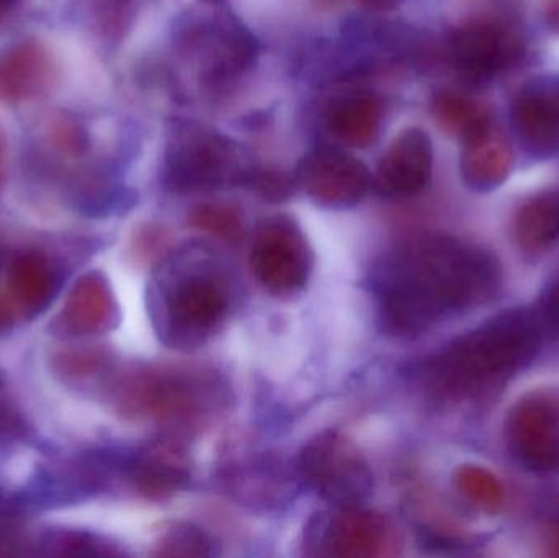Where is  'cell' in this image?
<instances>
[{
	"label": "cell",
	"instance_id": "cell-1",
	"mask_svg": "<svg viewBox=\"0 0 559 558\" xmlns=\"http://www.w3.org/2000/svg\"><path fill=\"white\" fill-rule=\"evenodd\" d=\"M499 281L498 264L481 249L445 236L413 239L374 269L378 324L388 336H420L442 318L495 297Z\"/></svg>",
	"mask_w": 559,
	"mask_h": 558
},
{
	"label": "cell",
	"instance_id": "cell-2",
	"mask_svg": "<svg viewBox=\"0 0 559 558\" xmlns=\"http://www.w3.org/2000/svg\"><path fill=\"white\" fill-rule=\"evenodd\" d=\"M151 320L166 346L195 351L228 321L235 304L231 275L202 246H187L160 262L151 281Z\"/></svg>",
	"mask_w": 559,
	"mask_h": 558
},
{
	"label": "cell",
	"instance_id": "cell-3",
	"mask_svg": "<svg viewBox=\"0 0 559 558\" xmlns=\"http://www.w3.org/2000/svg\"><path fill=\"white\" fill-rule=\"evenodd\" d=\"M540 340V324L534 314L511 311L453 341L427 364V370L442 389H468L531 363Z\"/></svg>",
	"mask_w": 559,
	"mask_h": 558
},
{
	"label": "cell",
	"instance_id": "cell-4",
	"mask_svg": "<svg viewBox=\"0 0 559 558\" xmlns=\"http://www.w3.org/2000/svg\"><path fill=\"white\" fill-rule=\"evenodd\" d=\"M296 475L329 507H357L373 494V472L367 459L350 439L331 429L302 446Z\"/></svg>",
	"mask_w": 559,
	"mask_h": 558
},
{
	"label": "cell",
	"instance_id": "cell-5",
	"mask_svg": "<svg viewBox=\"0 0 559 558\" xmlns=\"http://www.w3.org/2000/svg\"><path fill=\"white\" fill-rule=\"evenodd\" d=\"M241 163L229 138L186 124L173 134L164 161V186L174 193L210 192L241 179Z\"/></svg>",
	"mask_w": 559,
	"mask_h": 558
},
{
	"label": "cell",
	"instance_id": "cell-6",
	"mask_svg": "<svg viewBox=\"0 0 559 558\" xmlns=\"http://www.w3.org/2000/svg\"><path fill=\"white\" fill-rule=\"evenodd\" d=\"M314 254L305 233L288 216H271L255 228L251 269L255 281L277 298H292L308 285Z\"/></svg>",
	"mask_w": 559,
	"mask_h": 558
},
{
	"label": "cell",
	"instance_id": "cell-7",
	"mask_svg": "<svg viewBox=\"0 0 559 558\" xmlns=\"http://www.w3.org/2000/svg\"><path fill=\"white\" fill-rule=\"evenodd\" d=\"M391 544L390 521L361 504L318 511L302 533V549L309 557H381L386 556Z\"/></svg>",
	"mask_w": 559,
	"mask_h": 558
},
{
	"label": "cell",
	"instance_id": "cell-8",
	"mask_svg": "<svg viewBox=\"0 0 559 558\" xmlns=\"http://www.w3.org/2000/svg\"><path fill=\"white\" fill-rule=\"evenodd\" d=\"M296 187L329 209H348L361 202L371 186L370 170L337 147L309 151L296 167Z\"/></svg>",
	"mask_w": 559,
	"mask_h": 558
},
{
	"label": "cell",
	"instance_id": "cell-9",
	"mask_svg": "<svg viewBox=\"0 0 559 558\" xmlns=\"http://www.w3.org/2000/svg\"><path fill=\"white\" fill-rule=\"evenodd\" d=\"M215 383L192 370H156L134 383V406L169 422H193L212 406Z\"/></svg>",
	"mask_w": 559,
	"mask_h": 558
},
{
	"label": "cell",
	"instance_id": "cell-10",
	"mask_svg": "<svg viewBox=\"0 0 559 558\" xmlns=\"http://www.w3.org/2000/svg\"><path fill=\"white\" fill-rule=\"evenodd\" d=\"M506 441L519 464L535 472L559 467V400L532 395L512 409Z\"/></svg>",
	"mask_w": 559,
	"mask_h": 558
},
{
	"label": "cell",
	"instance_id": "cell-11",
	"mask_svg": "<svg viewBox=\"0 0 559 558\" xmlns=\"http://www.w3.org/2000/svg\"><path fill=\"white\" fill-rule=\"evenodd\" d=\"M432 161V143L426 131L407 128L378 163L374 186L386 197L417 195L429 183Z\"/></svg>",
	"mask_w": 559,
	"mask_h": 558
},
{
	"label": "cell",
	"instance_id": "cell-12",
	"mask_svg": "<svg viewBox=\"0 0 559 558\" xmlns=\"http://www.w3.org/2000/svg\"><path fill=\"white\" fill-rule=\"evenodd\" d=\"M521 39L504 26L473 22L456 29L452 56L463 71L473 75H492L518 61Z\"/></svg>",
	"mask_w": 559,
	"mask_h": 558
},
{
	"label": "cell",
	"instance_id": "cell-13",
	"mask_svg": "<svg viewBox=\"0 0 559 558\" xmlns=\"http://www.w3.org/2000/svg\"><path fill=\"white\" fill-rule=\"evenodd\" d=\"M134 487L153 500H164L186 490L192 480L189 458L179 442L159 441L130 462Z\"/></svg>",
	"mask_w": 559,
	"mask_h": 558
},
{
	"label": "cell",
	"instance_id": "cell-14",
	"mask_svg": "<svg viewBox=\"0 0 559 558\" xmlns=\"http://www.w3.org/2000/svg\"><path fill=\"white\" fill-rule=\"evenodd\" d=\"M329 131L352 147H367L377 140L381 123V104L374 95L354 92L335 98L325 115Z\"/></svg>",
	"mask_w": 559,
	"mask_h": 558
},
{
	"label": "cell",
	"instance_id": "cell-15",
	"mask_svg": "<svg viewBox=\"0 0 559 558\" xmlns=\"http://www.w3.org/2000/svg\"><path fill=\"white\" fill-rule=\"evenodd\" d=\"M511 150L504 138L489 128L473 140L465 141L462 174L473 189L488 190L499 186L511 170Z\"/></svg>",
	"mask_w": 559,
	"mask_h": 558
},
{
	"label": "cell",
	"instance_id": "cell-16",
	"mask_svg": "<svg viewBox=\"0 0 559 558\" xmlns=\"http://www.w3.org/2000/svg\"><path fill=\"white\" fill-rule=\"evenodd\" d=\"M515 235L525 252L537 254L559 239V197L542 193L524 203L518 219Z\"/></svg>",
	"mask_w": 559,
	"mask_h": 558
},
{
	"label": "cell",
	"instance_id": "cell-17",
	"mask_svg": "<svg viewBox=\"0 0 559 558\" xmlns=\"http://www.w3.org/2000/svg\"><path fill=\"white\" fill-rule=\"evenodd\" d=\"M114 314V298L104 278L98 275L82 278L68 305L71 327L81 333H97L110 327Z\"/></svg>",
	"mask_w": 559,
	"mask_h": 558
},
{
	"label": "cell",
	"instance_id": "cell-18",
	"mask_svg": "<svg viewBox=\"0 0 559 558\" xmlns=\"http://www.w3.org/2000/svg\"><path fill=\"white\" fill-rule=\"evenodd\" d=\"M514 124L532 146H557L559 143V100L545 95H522L515 102Z\"/></svg>",
	"mask_w": 559,
	"mask_h": 558
},
{
	"label": "cell",
	"instance_id": "cell-19",
	"mask_svg": "<svg viewBox=\"0 0 559 558\" xmlns=\"http://www.w3.org/2000/svg\"><path fill=\"white\" fill-rule=\"evenodd\" d=\"M45 55L35 46H23L0 64V92L7 97H26L39 91L46 81Z\"/></svg>",
	"mask_w": 559,
	"mask_h": 558
},
{
	"label": "cell",
	"instance_id": "cell-20",
	"mask_svg": "<svg viewBox=\"0 0 559 558\" xmlns=\"http://www.w3.org/2000/svg\"><path fill=\"white\" fill-rule=\"evenodd\" d=\"M433 114L439 123L463 141L473 140L491 128L481 105L453 92H442L433 98Z\"/></svg>",
	"mask_w": 559,
	"mask_h": 558
},
{
	"label": "cell",
	"instance_id": "cell-21",
	"mask_svg": "<svg viewBox=\"0 0 559 558\" xmlns=\"http://www.w3.org/2000/svg\"><path fill=\"white\" fill-rule=\"evenodd\" d=\"M52 272L38 256H23L13 262L10 271V292L26 310L45 307L52 295Z\"/></svg>",
	"mask_w": 559,
	"mask_h": 558
},
{
	"label": "cell",
	"instance_id": "cell-22",
	"mask_svg": "<svg viewBox=\"0 0 559 558\" xmlns=\"http://www.w3.org/2000/svg\"><path fill=\"white\" fill-rule=\"evenodd\" d=\"M189 225L233 246L245 238L241 213L226 203H202L195 206L189 213Z\"/></svg>",
	"mask_w": 559,
	"mask_h": 558
},
{
	"label": "cell",
	"instance_id": "cell-23",
	"mask_svg": "<svg viewBox=\"0 0 559 558\" xmlns=\"http://www.w3.org/2000/svg\"><path fill=\"white\" fill-rule=\"evenodd\" d=\"M157 556L163 557H213L216 544L213 537L199 526L187 523L170 524L169 530L157 541Z\"/></svg>",
	"mask_w": 559,
	"mask_h": 558
},
{
	"label": "cell",
	"instance_id": "cell-24",
	"mask_svg": "<svg viewBox=\"0 0 559 558\" xmlns=\"http://www.w3.org/2000/svg\"><path fill=\"white\" fill-rule=\"evenodd\" d=\"M455 480L459 490L485 510H496L502 503L501 485L485 468L466 465L456 472Z\"/></svg>",
	"mask_w": 559,
	"mask_h": 558
},
{
	"label": "cell",
	"instance_id": "cell-25",
	"mask_svg": "<svg viewBox=\"0 0 559 558\" xmlns=\"http://www.w3.org/2000/svg\"><path fill=\"white\" fill-rule=\"evenodd\" d=\"M238 183L248 187L251 192L267 202H283V200L289 199L296 186L295 179L280 170L269 169V167L242 170Z\"/></svg>",
	"mask_w": 559,
	"mask_h": 558
},
{
	"label": "cell",
	"instance_id": "cell-26",
	"mask_svg": "<svg viewBox=\"0 0 559 558\" xmlns=\"http://www.w3.org/2000/svg\"><path fill=\"white\" fill-rule=\"evenodd\" d=\"M547 317L548 320L551 321V324L557 327L559 330V285L554 292H551L550 297H548Z\"/></svg>",
	"mask_w": 559,
	"mask_h": 558
},
{
	"label": "cell",
	"instance_id": "cell-27",
	"mask_svg": "<svg viewBox=\"0 0 559 558\" xmlns=\"http://www.w3.org/2000/svg\"><path fill=\"white\" fill-rule=\"evenodd\" d=\"M548 16H550V22L555 26H559V0L548 2Z\"/></svg>",
	"mask_w": 559,
	"mask_h": 558
},
{
	"label": "cell",
	"instance_id": "cell-28",
	"mask_svg": "<svg viewBox=\"0 0 559 558\" xmlns=\"http://www.w3.org/2000/svg\"><path fill=\"white\" fill-rule=\"evenodd\" d=\"M361 2L368 3L371 7H378V9H388V7L396 3L397 0H361Z\"/></svg>",
	"mask_w": 559,
	"mask_h": 558
},
{
	"label": "cell",
	"instance_id": "cell-29",
	"mask_svg": "<svg viewBox=\"0 0 559 558\" xmlns=\"http://www.w3.org/2000/svg\"><path fill=\"white\" fill-rule=\"evenodd\" d=\"M205 2H210V3H218L219 0H205Z\"/></svg>",
	"mask_w": 559,
	"mask_h": 558
},
{
	"label": "cell",
	"instance_id": "cell-30",
	"mask_svg": "<svg viewBox=\"0 0 559 558\" xmlns=\"http://www.w3.org/2000/svg\"><path fill=\"white\" fill-rule=\"evenodd\" d=\"M3 2H5V0H0V7H2Z\"/></svg>",
	"mask_w": 559,
	"mask_h": 558
},
{
	"label": "cell",
	"instance_id": "cell-31",
	"mask_svg": "<svg viewBox=\"0 0 559 558\" xmlns=\"http://www.w3.org/2000/svg\"><path fill=\"white\" fill-rule=\"evenodd\" d=\"M0 317H2V313H0Z\"/></svg>",
	"mask_w": 559,
	"mask_h": 558
}]
</instances>
